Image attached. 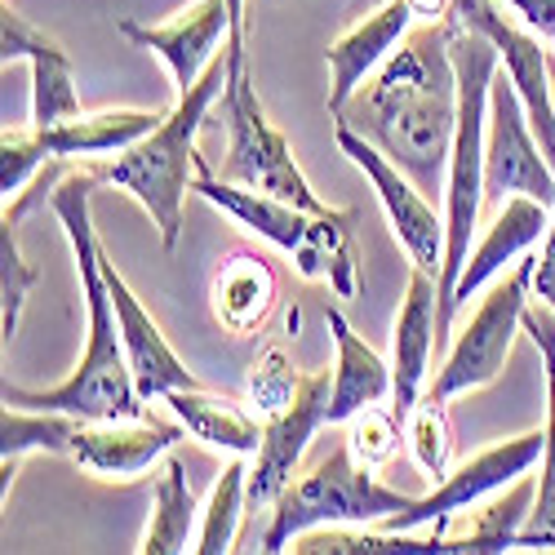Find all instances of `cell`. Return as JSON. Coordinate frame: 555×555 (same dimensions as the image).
Returning <instances> with one entry per match:
<instances>
[{"label":"cell","instance_id":"28","mask_svg":"<svg viewBox=\"0 0 555 555\" xmlns=\"http://www.w3.org/2000/svg\"><path fill=\"white\" fill-rule=\"evenodd\" d=\"M36 289V271L23 262V249H18V218H0V334H5V347L14 343L18 334V320H23V307H27V294Z\"/></svg>","mask_w":555,"mask_h":555},{"label":"cell","instance_id":"22","mask_svg":"<svg viewBox=\"0 0 555 555\" xmlns=\"http://www.w3.org/2000/svg\"><path fill=\"white\" fill-rule=\"evenodd\" d=\"M165 409L182 423V431H192L201 444L209 449H222L231 457H245V453H258L262 444V431L258 418L231 396H218L209 387H182V391H169L165 396Z\"/></svg>","mask_w":555,"mask_h":555},{"label":"cell","instance_id":"3","mask_svg":"<svg viewBox=\"0 0 555 555\" xmlns=\"http://www.w3.org/2000/svg\"><path fill=\"white\" fill-rule=\"evenodd\" d=\"M178 436V418L165 423L152 413H143V418H80V413L5 404V423H0L5 493L27 453H59L76 462L80 472H94L103 480H138L143 472H156L165 453H173Z\"/></svg>","mask_w":555,"mask_h":555},{"label":"cell","instance_id":"1","mask_svg":"<svg viewBox=\"0 0 555 555\" xmlns=\"http://www.w3.org/2000/svg\"><path fill=\"white\" fill-rule=\"evenodd\" d=\"M449 36H453L449 14L409 31L400 50L334 116L338 125L369 138L387 160H396L418 182L423 196L436 201H444L449 152L457 129V67Z\"/></svg>","mask_w":555,"mask_h":555},{"label":"cell","instance_id":"26","mask_svg":"<svg viewBox=\"0 0 555 555\" xmlns=\"http://www.w3.org/2000/svg\"><path fill=\"white\" fill-rule=\"evenodd\" d=\"M152 520L143 533V555H178V551H192V529H196V498L188 485V467L165 453L156 462V476H152Z\"/></svg>","mask_w":555,"mask_h":555},{"label":"cell","instance_id":"27","mask_svg":"<svg viewBox=\"0 0 555 555\" xmlns=\"http://www.w3.org/2000/svg\"><path fill=\"white\" fill-rule=\"evenodd\" d=\"M249 502V467L236 457L231 467L222 472V480L209 493V506L201 516V533L192 542V551L201 555H222L236 546V529H241V506Z\"/></svg>","mask_w":555,"mask_h":555},{"label":"cell","instance_id":"7","mask_svg":"<svg viewBox=\"0 0 555 555\" xmlns=\"http://www.w3.org/2000/svg\"><path fill=\"white\" fill-rule=\"evenodd\" d=\"M227 85H222V120H227V156H222V178L227 182H241V188L267 192V196H281L294 201L311 214H325L330 205L311 192L307 173L298 169L285 133L267 120V107L258 99V85L249 76L245 54H227Z\"/></svg>","mask_w":555,"mask_h":555},{"label":"cell","instance_id":"32","mask_svg":"<svg viewBox=\"0 0 555 555\" xmlns=\"http://www.w3.org/2000/svg\"><path fill=\"white\" fill-rule=\"evenodd\" d=\"M227 18H231V31H227L222 50L245 54V0H227Z\"/></svg>","mask_w":555,"mask_h":555},{"label":"cell","instance_id":"11","mask_svg":"<svg viewBox=\"0 0 555 555\" xmlns=\"http://www.w3.org/2000/svg\"><path fill=\"white\" fill-rule=\"evenodd\" d=\"M449 14L457 23H467L476 31H485L498 50V67L506 72V80L516 85V94L529 112V125L538 133V143L546 152V160L555 165V67L542 50V40L529 23H520L516 14H506L502 0H453Z\"/></svg>","mask_w":555,"mask_h":555},{"label":"cell","instance_id":"24","mask_svg":"<svg viewBox=\"0 0 555 555\" xmlns=\"http://www.w3.org/2000/svg\"><path fill=\"white\" fill-rule=\"evenodd\" d=\"M214 320L227 334H254L275 307V271L258 254H231L209 285Z\"/></svg>","mask_w":555,"mask_h":555},{"label":"cell","instance_id":"4","mask_svg":"<svg viewBox=\"0 0 555 555\" xmlns=\"http://www.w3.org/2000/svg\"><path fill=\"white\" fill-rule=\"evenodd\" d=\"M222 85H227V59H214L209 72L188 94H178V103L165 112V120L152 133H143L133 147L116 152L107 165H94L99 182L129 192L147 209L165 249H178L182 205H188V192H196V165H201L196 133H201L209 107L222 99Z\"/></svg>","mask_w":555,"mask_h":555},{"label":"cell","instance_id":"29","mask_svg":"<svg viewBox=\"0 0 555 555\" xmlns=\"http://www.w3.org/2000/svg\"><path fill=\"white\" fill-rule=\"evenodd\" d=\"M400 440H404V423L396 418V409L369 404L356 413V418H347V444H351L360 467H374V472L387 467V462L400 453Z\"/></svg>","mask_w":555,"mask_h":555},{"label":"cell","instance_id":"9","mask_svg":"<svg viewBox=\"0 0 555 555\" xmlns=\"http://www.w3.org/2000/svg\"><path fill=\"white\" fill-rule=\"evenodd\" d=\"M165 120V112H129V107H112V112H80L72 120L44 125V129H5V143H0V192L5 205L23 196L27 182L50 165V160H99V156H116L125 147H133L143 133H152Z\"/></svg>","mask_w":555,"mask_h":555},{"label":"cell","instance_id":"20","mask_svg":"<svg viewBox=\"0 0 555 555\" xmlns=\"http://www.w3.org/2000/svg\"><path fill=\"white\" fill-rule=\"evenodd\" d=\"M546 214L551 209L542 201H533V196H512V201L498 205V218L489 222L485 241L472 249L467 267H462V281H457V294H453L457 311L472 294H480L506 262L520 258L538 236H546Z\"/></svg>","mask_w":555,"mask_h":555},{"label":"cell","instance_id":"12","mask_svg":"<svg viewBox=\"0 0 555 555\" xmlns=\"http://www.w3.org/2000/svg\"><path fill=\"white\" fill-rule=\"evenodd\" d=\"M334 138H338V152L369 178L374 188L387 222H391V236L400 241V249L413 258V267L431 271L440 281V267H444V218L436 214L431 196H423V188L413 182L396 160H387L369 138H360L356 129L334 120Z\"/></svg>","mask_w":555,"mask_h":555},{"label":"cell","instance_id":"2","mask_svg":"<svg viewBox=\"0 0 555 555\" xmlns=\"http://www.w3.org/2000/svg\"><path fill=\"white\" fill-rule=\"evenodd\" d=\"M99 173L94 165H80L72 173L59 178V188L50 196L54 218L63 222L67 241H72V258L80 271V289L89 302V343L80 364L72 369V378L50 387V391H27V387H10L5 383V404H23V409H54V413H80V418H143V396H138L133 369L120 343V320H116V302L103 275V241L94 231V201Z\"/></svg>","mask_w":555,"mask_h":555},{"label":"cell","instance_id":"21","mask_svg":"<svg viewBox=\"0 0 555 555\" xmlns=\"http://www.w3.org/2000/svg\"><path fill=\"white\" fill-rule=\"evenodd\" d=\"M325 325H330L334 347H338L334 400H330V427H334V423H347V418H356L360 409L383 404L391 396V364L347 325V315L338 307L325 315Z\"/></svg>","mask_w":555,"mask_h":555},{"label":"cell","instance_id":"30","mask_svg":"<svg viewBox=\"0 0 555 555\" xmlns=\"http://www.w3.org/2000/svg\"><path fill=\"white\" fill-rule=\"evenodd\" d=\"M409 449H413V462L423 467L427 480H444L449 476V453H453V440H449V423H444V404L440 400H418V409L409 413Z\"/></svg>","mask_w":555,"mask_h":555},{"label":"cell","instance_id":"15","mask_svg":"<svg viewBox=\"0 0 555 555\" xmlns=\"http://www.w3.org/2000/svg\"><path fill=\"white\" fill-rule=\"evenodd\" d=\"M436 315H440V289L436 275L413 267L409 271V289L396 315V338H391V409L409 431V413L418 409L427 396V374L431 360L440 356L436 347Z\"/></svg>","mask_w":555,"mask_h":555},{"label":"cell","instance_id":"6","mask_svg":"<svg viewBox=\"0 0 555 555\" xmlns=\"http://www.w3.org/2000/svg\"><path fill=\"white\" fill-rule=\"evenodd\" d=\"M418 493L391 489L374 476V467H360L347 436L315 457V467L302 472L281 502L271 506V525L262 533V551H289L311 529H338V525H387L391 516L409 512Z\"/></svg>","mask_w":555,"mask_h":555},{"label":"cell","instance_id":"31","mask_svg":"<svg viewBox=\"0 0 555 555\" xmlns=\"http://www.w3.org/2000/svg\"><path fill=\"white\" fill-rule=\"evenodd\" d=\"M298 387H302V374H298V364H294L289 347H285V343H271V347L254 360L249 400L271 418V413H281V409L298 396Z\"/></svg>","mask_w":555,"mask_h":555},{"label":"cell","instance_id":"10","mask_svg":"<svg viewBox=\"0 0 555 555\" xmlns=\"http://www.w3.org/2000/svg\"><path fill=\"white\" fill-rule=\"evenodd\" d=\"M512 196H533L546 209L555 205V165L546 160L529 112L506 72H493L489 85V129H485V201L502 205Z\"/></svg>","mask_w":555,"mask_h":555},{"label":"cell","instance_id":"16","mask_svg":"<svg viewBox=\"0 0 555 555\" xmlns=\"http://www.w3.org/2000/svg\"><path fill=\"white\" fill-rule=\"evenodd\" d=\"M116 31L125 40H133L138 50H152L169 67L178 94H188L209 72V63L218 59V44H227L231 18H227V0H196L192 10H182L165 27H143V23L125 18V23H116Z\"/></svg>","mask_w":555,"mask_h":555},{"label":"cell","instance_id":"5","mask_svg":"<svg viewBox=\"0 0 555 555\" xmlns=\"http://www.w3.org/2000/svg\"><path fill=\"white\" fill-rule=\"evenodd\" d=\"M196 192L214 209H222L227 218H236L249 236H258V241L275 245L281 254H289L298 275H307V281H325L338 298H356L360 262H356L351 214H343V209L311 214V209H302L294 201L241 188V182H227L205 165V156L196 165Z\"/></svg>","mask_w":555,"mask_h":555},{"label":"cell","instance_id":"19","mask_svg":"<svg viewBox=\"0 0 555 555\" xmlns=\"http://www.w3.org/2000/svg\"><path fill=\"white\" fill-rule=\"evenodd\" d=\"M413 18H418L413 0H383L374 14H364L351 31H343L330 44L325 50V63H330V116H338L356 99V89L396 54V44L409 36Z\"/></svg>","mask_w":555,"mask_h":555},{"label":"cell","instance_id":"14","mask_svg":"<svg viewBox=\"0 0 555 555\" xmlns=\"http://www.w3.org/2000/svg\"><path fill=\"white\" fill-rule=\"evenodd\" d=\"M330 400H334V374L320 369V374L302 378L298 396L281 413L267 418L262 444H258L254 467H249V506L254 512H271V506L281 502V493L294 485L311 436L320 427H330Z\"/></svg>","mask_w":555,"mask_h":555},{"label":"cell","instance_id":"8","mask_svg":"<svg viewBox=\"0 0 555 555\" xmlns=\"http://www.w3.org/2000/svg\"><path fill=\"white\" fill-rule=\"evenodd\" d=\"M533 271H538V254H520L516 267L489 289L480 311L457 330V338L440 356V369H436V378L427 387V400L449 404L453 396H467V391H476V387H485L502 374L506 360H512L516 334L525 330Z\"/></svg>","mask_w":555,"mask_h":555},{"label":"cell","instance_id":"25","mask_svg":"<svg viewBox=\"0 0 555 555\" xmlns=\"http://www.w3.org/2000/svg\"><path fill=\"white\" fill-rule=\"evenodd\" d=\"M525 334L538 343L542 364H546V444H542V476H538V498L533 512L520 529V546L533 551H555V325L538 311H525Z\"/></svg>","mask_w":555,"mask_h":555},{"label":"cell","instance_id":"13","mask_svg":"<svg viewBox=\"0 0 555 555\" xmlns=\"http://www.w3.org/2000/svg\"><path fill=\"white\" fill-rule=\"evenodd\" d=\"M542 444H546V431H529V436H512V440L467 457L444 480H436L431 493H418V502H413L409 512L391 516L383 529H427V525H440L457 512H472V506H480L485 498L502 493L506 485H516L542 457Z\"/></svg>","mask_w":555,"mask_h":555},{"label":"cell","instance_id":"18","mask_svg":"<svg viewBox=\"0 0 555 555\" xmlns=\"http://www.w3.org/2000/svg\"><path fill=\"white\" fill-rule=\"evenodd\" d=\"M0 54H5V63H18V59L31 63V125L36 129L72 120L85 112L67 50L54 36L31 27L10 0H5V10H0Z\"/></svg>","mask_w":555,"mask_h":555},{"label":"cell","instance_id":"23","mask_svg":"<svg viewBox=\"0 0 555 555\" xmlns=\"http://www.w3.org/2000/svg\"><path fill=\"white\" fill-rule=\"evenodd\" d=\"M538 485L529 476H520L502 498H485L480 512H472L467 520L449 516L444 525V546L449 555H498V551H520V529L533 512Z\"/></svg>","mask_w":555,"mask_h":555},{"label":"cell","instance_id":"17","mask_svg":"<svg viewBox=\"0 0 555 555\" xmlns=\"http://www.w3.org/2000/svg\"><path fill=\"white\" fill-rule=\"evenodd\" d=\"M103 275H107V289H112V302H116L120 343H125V356H129V369H133L138 396L143 400H165L169 391H182V387H205L192 369L178 360V351L165 343L152 311L138 302V294L125 285V275L116 271L107 249H103Z\"/></svg>","mask_w":555,"mask_h":555}]
</instances>
